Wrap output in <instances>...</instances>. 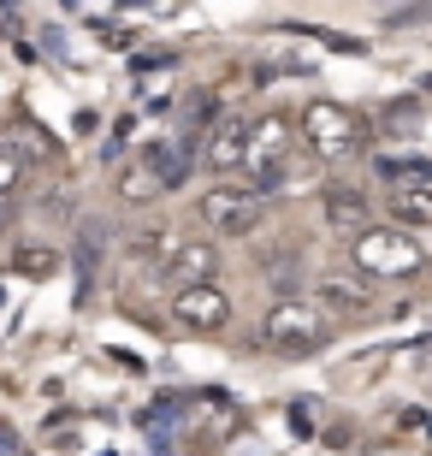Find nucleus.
<instances>
[{
    "instance_id": "1",
    "label": "nucleus",
    "mask_w": 432,
    "mask_h": 456,
    "mask_svg": "<svg viewBox=\"0 0 432 456\" xmlns=\"http://www.w3.org/2000/svg\"><path fill=\"white\" fill-rule=\"evenodd\" d=\"M332 338V321H326V303L320 297H297V290H284L279 303L261 314V344L279 355H308L320 344Z\"/></svg>"
},
{
    "instance_id": "2",
    "label": "nucleus",
    "mask_w": 432,
    "mask_h": 456,
    "mask_svg": "<svg viewBox=\"0 0 432 456\" xmlns=\"http://www.w3.org/2000/svg\"><path fill=\"white\" fill-rule=\"evenodd\" d=\"M355 273L362 279H409V273L427 267V249H420L415 232L403 225H373V232H355Z\"/></svg>"
},
{
    "instance_id": "3",
    "label": "nucleus",
    "mask_w": 432,
    "mask_h": 456,
    "mask_svg": "<svg viewBox=\"0 0 432 456\" xmlns=\"http://www.w3.org/2000/svg\"><path fill=\"white\" fill-rule=\"evenodd\" d=\"M266 214H273V190L261 184H214L208 196H201V220L214 225L219 237H255L266 225Z\"/></svg>"
},
{
    "instance_id": "4",
    "label": "nucleus",
    "mask_w": 432,
    "mask_h": 456,
    "mask_svg": "<svg viewBox=\"0 0 432 456\" xmlns=\"http://www.w3.org/2000/svg\"><path fill=\"white\" fill-rule=\"evenodd\" d=\"M297 131H302V142H308L314 160H349V154L367 142V125L338 102H308V113H302Z\"/></svg>"
},
{
    "instance_id": "5",
    "label": "nucleus",
    "mask_w": 432,
    "mask_h": 456,
    "mask_svg": "<svg viewBox=\"0 0 432 456\" xmlns=\"http://www.w3.org/2000/svg\"><path fill=\"white\" fill-rule=\"evenodd\" d=\"M225 321H232V297L219 285H178V297H172V326L178 332L208 338V332H225Z\"/></svg>"
},
{
    "instance_id": "6",
    "label": "nucleus",
    "mask_w": 432,
    "mask_h": 456,
    "mask_svg": "<svg viewBox=\"0 0 432 456\" xmlns=\"http://www.w3.org/2000/svg\"><path fill=\"white\" fill-rule=\"evenodd\" d=\"M284 160H290V125H284V118H255L249 125V167H243L249 184L279 190Z\"/></svg>"
},
{
    "instance_id": "7",
    "label": "nucleus",
    "mask_w": 432,
    "mask_h": 456,
    "mask_svg": "<svg viewBox=\"0 0 432 456\" xmlns=\"http://www.w3.org/2000/svg\"><path fill=\"white\" fill-rule=\"evenodd\" d=\"M249 167V118L237 113H219L214 125H208V172H243Z\"/></svg>"
},
{
    "instance_id": "8",
    "label": "nucleus",
    "mask_w": 432,
    "mask_h": 456,
    "mask_svg": "<svg viewBox=\"0 0 432 456\" xmlns=\"http://www.w3.org/2000/svg\"><path fill=\"white\" fill-rule=\"evenodd\" d=\"M219 267H225V255H219L214 237H178L167 279H178V285H219Z\"/></svg>"
},
{
    "instance_id": "9",
    "label": "nucleus",
    "mask_w": 432,
    "mask_h": 456,
    "mask_svg": "<svg viewBox=\"0 0 432 456\" xmlns=\"http://www.w3.org/2000/svg\"><path fill=\"white\" fill-rule=\"evenodd\" d=\"M196 136L201 131H183V136H160V142H149V149H143V167H149L167 190H178L183 178H190V160H196Z\"/></svg>"
},
{
    "instance_id": "10",
    "label": "nucleus",
    "mask_w": 432,
    "mask_h": 456,
    "mask_svg": "<svg viewBox=\"0 0 432 456\" xmlns=\"http://www.w3.org/2000/svg\"><path fill=\"white\" fill-rule=\"evenodd\" d=\"M172 249H178V232H172V225H143V232L131 237V261L143 273H149V279H167V267H172Z\"/></svg>"
},
{
    "instance_id": "11",
    "label": "nucleus",
    "mask_w": 432,
    "mask_h": 456,
    "mask_svg": "<svg viewBox=\"0 0 432 456\" xmlns=\"http://www.w3.org/2000/svg\"><path fill=\"white\" fill-rule=\"evenodd\" d=\"M314 297L326 303V314H338V321H367V314H373V303H367V290L355 285V279H320Z\"/></svg>"
},
{
    "instance_id": "12",
    "label": "nucleus",
    "mask_w": 432,
    "mask_h": 456,
    "mask_svg": "<svg viewBox=\"0 0 432 456\" xmlns=\"http://www.w3.org/2000/svg\"><path fill=\"white\" fill-rule=\"evenodd\" d=\"M326 225H344V232H355V225H367V196L349 184H332L326 190Z\"/></svg>"
},
{
    "instance_id": "13",
    "label": "nucleus",
    "mask_w": 432,
    "mask_h": 456,
    "mask_svg": "<svg viewBox=\"0 0 432 456\" xmlns=\"http://www.w3.org/2000/svg\"><path fill=\"white\" fill-rule=\"evenodd\" d=\"M391 214H397L403 225H432V190L427 184L397 190V196H391Z\"/></svg>"
},
{
    "instance_id": "14",
    "label": "nucleus",
    "mask_w": 432,
    "mask_h": 456,
    "mask_svg": "<svg viewBox=\"0 0 432 456\" xmlns=\"http://www.w3.org/2000/svg\"><path fill=\"white\" fill-rule=\"evenodd\" d=\"M12 267L24 273V279H53V273H60V255H53V249H36V243H24V249H12Z\"/></svg>"
},
{
    "instance_id": "15",
    "label": "nucleus",
    "mask_w": 432,
    "mask_h": 456,
    "mask_svg": "<svg viewBox=\"0 0 432 456\" xmlns=\"http://www.w3.org/2000/svg\"><path fill=\"white\" fill-rule=\"evenodd\" d=\"M118 196H125V202H154V196H167V184H160L149 167H131L118 178Z\"/></svg>"
},
{
    "instance_id": "16",
    "label": "nucleus",
    "mask_w": 432,
    "mask_h": 456,
    "mask_svg": "<svg viewBox=\"0 0 432 456\" xmlns=\"http://www.w3.org/2000/svg\"><path fill=\"white\" fill-rule=\"evenodd\" d=\"M214 118H219V102L208 89H190V95H183V125H190V131H208Z\"/></svg>"
},
{
    "instance_id": "17",
    "label": "nucleus",
    "mask_w": 432,
    "mask_h": 456,
    "mask_svg": "<svg viewBox=\"0 0 432 456\" xmlns=\"http://www.w3.org/2000/svg\"><path fill=\"white\" fill-rule=\"evenodd\" d=\"M379 178H385V184H427V178H432V160H385Z\"/></svg>"
},
{
    "instance_id": "18",
    "label": "nucleus",
    "mask_w": 432,
    "mask_h": 456,
    "mask_svg": "<svg viewBox=\"0 0 432 456\" xmlns=\"http://www.w3.org/2000/svg\"><path fill=\"white\" fill-rule=\"evenodd\" d=\"M24 172H30V167H24V154H18L12 142H0V196H12V190L24 184Z\"/></svg>"
},
{
    "instance_id": "19",
    "label": "nucleus",
    "mask_w": 432,
    "mask_h": 456,
    "mask_svg": "<svg viewBox=\"0 0 432 456\" xmlns=\"http://www.w3.org/2000/svg\"><path fill=\"white\" fill-rule=\"evenodd\" d=\"M0 456H18V444H12V433L0 427Z\"/></svg>"
},
{
    "instance_id": "20",
    "label": "nucleus",
    "mask_w": 432,
    "mask_h": 456,
    "mask_svg": "<svg viewBox=\"0 0 432 456\" xmlns=\"http://www.w3.org/2000/svg\"><path fill=\"white\" fill-rule=\"evenodd\" d=\"M0 303H6V297H0Z\"/></svg>"
}]
</instances>
